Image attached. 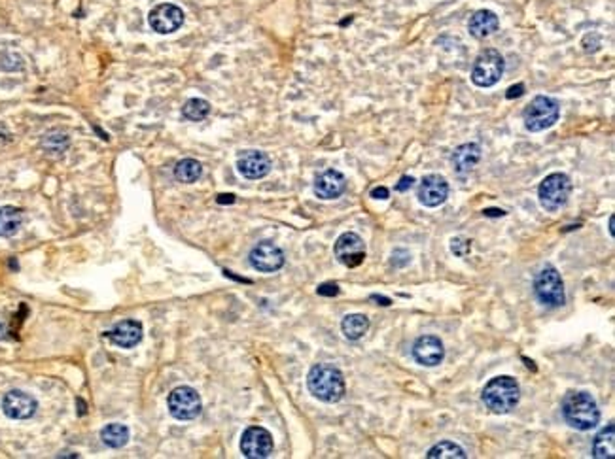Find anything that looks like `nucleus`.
I'll use <instances>...</instances> for the list:
<instances>
[{"label":"nucleus","mask_w":615,"mask_h":459,"mask_svg":"<svg viewBox=\"0 0 615 459\" xmlns=\"http://www.w3.org/2000/svg\"><path fill=\"white\" fill-rule=\"evenodd\" d=\"M167 404H169V412H171L172 418H177L180 421L195 420L201 414V409H203L201 395L189 386L174 387L169 393Z\"/></svg>","instance_id":"8"},{"label":"nucleus","mask_w":615,"mask_h":459,"mask_svg":"<svg viewBox=\"0 0 615 459\" xmlns=\"http://www.w3.org/2000/svg\"><path fill=\"white\" fill-rule=\"evenodd\" d=\"M485 216H490V217H498V216H504L505 212L504 210H496V208H488V210L483 212Z\"/></svg>","instance_id":"35"},{"label":"nucleus","mask_w":615,"mask_h":459,"mask_svg":"<svg viewBox=\"0 0 615 459\" xmlns=\"http://www.w3.org/2000/svg\"><path fill=\"white\" fill-rule=\"evenodd\" d=\"M237 171L246 180H260V178H266L271 171V159H269V155L260 150H246L238 155Z\"/></svg>","instance_id":"16"},{"label":"nucleus","mask_w":615,"mask_h":459,"mask_svg":"<svg viewBox=\"0 0 615 459\" xmlns=\"http://www.w3.org/2000/svg\"><path fill=\"white\" fill-rule=\"evenodd\" d=\"M318 295H322V297H335V295H339L337 284H322L318 288Z\"/></svg>","instance_id":"30"},{"label":"nucleus","mask_w":615,"mask_h":459,"mask_svg":"<svg viewBox=\"0 0 615 459\" xmlns=\"http://www.w3.org/2000/svg\"><path fill=\"white\" fill-rule=\"evenodd\" d=\"M413 182H415V180H413L411 176H404L398 183H396V188L394 189H396V191H399V193H404V191H407V189L413 188Z\"/></svg>","instance_id":"32"},{"label":"nucleus","mask_w":615,"mask_h":459,"mask_svg":"<svg viewBox=\"0 0 615 459\" xmlns=\"http://www.w3.org/2000/svg\"><path fill=\"white\" fill-rule=\"evenodd\" d=\"M23 214L16 206H0V237L10 238L21 229Z\"/></svg>","instance_id":"21"},{"label":"nucleus","mask_w":615,"mask_h":459,"mask_svg":"<svg viewBox=\"0 0 615 459\" xmlns=\"http://www.w3.org/2000/svg\"><path fill=\"white\" fill-rule=\"evenodd\" d=\"M614 444H615V427L614 423H610V426L604 427V429L594 437L593 455L596 459H614V454H615Z\"/></svg>","instance_id":"22"},{"label":"nucleus","mask_w":615,"mask_h":459,"mask_svg":"<svg viewBox=\"0 0 615 459\" xmlns=\"http://www.w3.org/2000/svg\"><path fill=\"white\" fill-rule=\"evenodd\" d=\"M307 387L322 403H337L345 395L343 372L330 363H318L309 371Z\"/></svg>","instance_id":"2"},{"label":"nucleus","mask_w":615,"mask_h":459,"mask_svg":"<svg viewBox=\"0 0 615 459\" xmlns=\"http://www.w3.org/2000/svg\"><path fill=\"white\" fill-rule=\"evenodd\" d=\"M100 441L108 446V448H122L129 441V429L122 423H108L102 427L100 431Z\"/></svg>","instance_id":"24"},{"label":"nucleus","mask_w":615,"mask_h":459,"mask_svg":"<svg viewBox=\"0 0 615 459\" xmlns=\"http://www.w3.org/2000/svg\"><path fill=\"white\" fill-rule=\"evenodd\" d=\"M42 144H44L46 151H48L50 155H63L65 153V150L68 148V139L67 134L48 133Z\"/></svg>","instance_id":"28"},{"label":"nucleus","mask_w":615,"mask_h":459,"mask_svg":"<svg viewBox=\"0 0 615 459\" xmlns=\"http://www.w3.org/2000/svg\"><path fill=\"white\" fill-rule=\"evenodd\" d=\"M413 357L419 365L424 367H438L445 360V346L439 340V337L433 335H424L416 338L413 344Z\"/></svg>","instance_id":"15"},{"label":"nucleus","mask_w":615,"mask_h":459,"mask_svg":"<svg viewBox=\"0 0 615 459\" xmlns=\"http://www.w3.org/2000/svg\"><path fill=\"white\" fill-rule=\"evenodd\" d=\"M108 338L117 348L131 350L142 340V325L137 320H123L108 331Z\"/></svg>","instance_id":"18"},{"label":"nucleus","mask_w":615,"mask_h":459,"mask_svg":"<svg viewBox=\"0 0 615 459\" xmlns=\"http://www.w3.org/2000/svg\"><path fill=\"white\" fill-rule=\"evenodd\" d=\"M273 437L271 433L260 426L248 427L241 437V452L248 459H266L273 454Z\"/></svg>","instance_id":"9"},{"label":"nucleus","mask_w":615,"mask_h":459,"mask_svg":"<svg viewBox=\"0 0 615 459\" xmlns=\"http://www.w3.org/2000/svg\"><path fill=\"white\" fill-rule=\"evenodd\" d=\"M481 399L494 414H510L521 401V387L515 378L496 377L485 386Z\"/></svg>","instance_id":"3"},{"label":"nucleus","mask_w":615,"mask_h":459,"mask_svg":"<svg viewBox=\"0 0 615 459\" xmlns=\"http://www.w3.org/2000/svg\"><path fill=\"white\" fill-rule=\"evenodd\" d=\"M347 189V178L339 171H324L315 180V193L322 200L339 199Z\"/></svg>","instance_id":"17"},{"label":"nucleus","mask_w":615,"mask_h":459,"mask_svg":"<svg viewBox=\"0 0 615 459\" xmlns=\"http://www.w3.org/2000/svg\"><path fill=\"white\" fill-rule=\"evenodd\" d=\"M572 193L570 178L562 172H553L542 180L538 188V199L542 208L547 212H554L562 208L568 202Z\"/></svg>","instance_id":"6"},{"label":"nucleus","mask_w":615,"mask_h":459,"mask_svg":"<svg viewBox=\"0 0 615 459\" xmlns=\"http://www.w3.org/2000/svg\"><path fill=\"white\" fill-rule=\"evenodd\" d=\"M148 23L155 33L172 34L184 25V11L177 4H157L148 14Z\"/></svg>","instance_id":"11"},{"label":"nucleus","mask_w":615,"mask_h":459,"mask_svg":"<svg viewBox=\"0 0 615 459\" xmlns=\"http://www.w3.org/2000/svg\"><path fill=\"white\" fill-rule=\"evenodd\" d=\"M479 159H481V148H479V144H473V142L458 146L451 155V161H453L455 171L458 174H468V172L473 171Z\"/></svg>","instance_id":"20"},{"label":"nucleus","mask_w":615,"mask_h":459,"mask_svg":"<svg viewBox=\"0 0 615 459\" xmlns=\"http://www.w3.org/2000/svg\"><path fill=\"white\" fill-rule=\"evenodd\" d=\"M372 197L373 199L387 200L388 197H390V191H388L387 188H375V189H372Z\"/></svg>","instance_id":"33"},{"label":"nucleus","mask_w":615,"mask_h":459,"mask_svg":"<svg viewBox=\"0 0 615 459\" xmlns=\"http://www.w3.org/2000/svg\"><path fill=\"white\" fill-rule=\"evenodd\" d=\"M505 61L496 50L481 51L471 67V82L477 87H493L504 76Z\"/></svg>","instance_id":"7"},{"label":"nucleus","mask_w":615,"mask_h":459,"mask_svg":"<svg viewBox=\"0 0 615 459\" xmlns=\"http://www.w3.org/2000/svg\"><path fill=\"white\" fill-rule=\"evenodd\" d=\"M36 409H38V403L34 401L33 395L21 389H11L2 399V412L11 420H28L33 418Z\"/></svg>","instance_id":"13"},{"label":"nucleus","mask_w":615,"mask_h":459,"mask_svg":"<svg viewBox=\"0 0 615 459\" xmlns=\"http://www.w3.org/2000/svg\"><path fill=\"white\" fill-rule=\"evenodd\" d=\"M428 459H466V452L458 446V444L451 443V441H443L438 443L433 448L428 450Z\"/></svg>","instance_id":"26"},{"label":"nucleus","mask_w":615,"mask_h":459,"mask_svg":"<svg viewBox=\"0 0 615 459\" xmlns=\"http://www.w3.org/2000/svg\"><path fill=\"white\" fill-rule=\"evenodd\" d=\"M78 406H80V410H78V412H80V414H83V412H85V410H88V406H85V404H83L82 399H78Z\"/></svg>","instance_id":"36"},{"label":"nucleus","mask_w":615,"mask_h":459,"mask_svg":"<svg viewBox=\"0 0 615 459\" xmlns=\"http://www.w3.org/2000/svg\"><path fill=\"white\" fill-rule=\"evenodd\" d=\"M562 416L568 426L577 431H589L599 426L600 409L594 397L587 392H570L566 393L560 404Z\"/></svg>","instance_id":"1"},{"label":"nucleus","mask_w":615,"mask_h":459,"mask_svg":"<svg viewBox=\"0 0 615 459\" xmlns=\"http://www.w3.org/2000/svg\"><path fill=\"white\" fill-rule=\"evenodd\" d=\"M534 293H536L540 303L543 306H549V308H559V306L564 305V282H562V278H560L559 271L554 266H543L542 271L536 274Z\"/></svg>","instance_id":"5"},{"label":"nucleus","mask_w":615,"mask_h":459,"mask_svg":"<svg viewBox=\"0 0 615 459\" xmlns=\"http://www.w3.org/2000/svg\"><path fill=\"white\" fill-rule=\"evenodd\" d=\"M610 234L614 237V216H610Z\"/></svg>","instance_id":"37"},{"label":"nucleus","mask_w":615,"mask_h":459,"mask_svg":"<svg viewBox=\"0 0 615 459\" xmlns=\"http://www.w3.org/2000/svg\"><path fill=\"white\" fill-rule=\"evenodd\" d=\"M203 174V166L199 161L195 159H182L178 161L174 166V178L182 183H194L197 182Z\"/></svg>","instance_id":"25"},{"label":"nucleus","mask_w":615,"mask_h":459,"mask_svg":"<svg viewBox=\"0 0 615 459\" xmlns=\"http://www.w3.org/2000/svg\"><path fill=\"white\" fill-rule=\"evenodd\" d=\"M416 197H419V202L428 208L441 206L449 197V183L439 174H428L422 178L421 185L416 189Z\"/></svg>","instance_id":"12"},{"label":"nucleus","mask_w":615,"mask_h":459,"mask_svg":"<svg viewBox=\"0 0 615 459\" xmlns=\"http://www.w3.org/2000/svg\"><path fill=\"white\" fill-rule=\"evenodd\" d=\"M211 114V104L205 99H189L182 108V116L189 122H203Z\"/></svg>","instance_id":"27"},{"label":"nucleus","mask_w":615,"mask_h":459,"mask_svg":"<svg viewBox=\"0 0 615 459\" xmlns=\"http://www.w3.org/2000/svg\"><path fill=\"white\" fill-rule=\"evenodd\" d=\"M500 27V19L498 16L490 10H479L475 11L473 16L470 17V23H468V31L473 38L483 40L488 38L490 34H494Z\"/></svg>","instance_id":"19"},{"label":"nucleus","mask_w":615,"mask_h":459,"mask_svg":"<svg viewBox=\"0 0 615 459\" xmlns=\"http://www.w3.org/2000/svg\"><path fill=\"white\" fill-rule=\"evenodd\" d=\"M559 114L560 106L557 100L545 97V94H538L530 100V104L522 112V122H525L527 131L540 133V131L553 127L554 123L559 122Z\"/></svg>","instance_id":"4"},{"label":"nucleus","mask_w":615,"mask_h":459,"mask_svg":"<svg viewBox=\"0 0 615 459\" xmlns=\"http://www.w3.org/2000/svg\"><path fill=\"white\" fill-rule=\"evenodd\" d=\"M250 265L260 272H277L284 266V254L277 244L260 242L250 252Z\"/></svg>","instance_id":"14"},{"label":"nucleus","mask_w":615,"mask_h":459,"mask_svg":"<svg viewBox=\"0 0 615 459\" xmlns=\"http://www.w3.org/2000/svg\"><path fill=\"white\" fill-rule=\"evenodd\" d=\"M369 329V318L364 314H349L341 321V331L349 340H360Z\"/></svg>","instance_id":"23"},{"label":"nucleus","mask_w":615,"mask_h":459,"mask_svg":"<svg viewBox=\"0 0 615 459\" xmlns=\"http://www.w3.org/2000/svg\"><path fill=\"white\" fill-rule=\"evenodd\" d=\"M333 252L341 265L354 269L366 259V242L356 232H343L333 246Z\"/></svg>","instance_id":"10"},{"label":"nucleus","mask_w":615,"mask_h":459,"mask_svg":"<svg viewBox=\"0 0 615 459\" xmlns=\"http://www.w3.org/2000/svg\"><path fill=\"white\" fill-rule=\"evenodd\" d=\"M525 94V85L522 83H517V85H511L510 89H508V93H505V97L508 99H519V97H522Z\"/></svg>","instance_id":"31"},{"label":"nucleus","mask_w":615,"mask_h":459,"mask_svg":"<svg viewBox=\"0 0 615 459\" xmlns=\"http://www.w3.org/2000/svg\"><path fill=\"white\" fill-rule=\"evenodd\" d=\"M218 205H233L235 202V195H218Z\"/></svg>","instance_id":"34"},{"label":"nucleus","mask_w":615,"mask_h":459,"mask_svg":"<svg viewBox=\"0 0 615 459\" xmlns=\"http://www.w3.org/2000/svg\"><path fill=\"white\" fill-rule=\"evenodd\" d=\"M451 252L458 257H466L471 252V240L462 237H456L451 240Z\"/></svg>","instance_id":"29"}]
</instances>
